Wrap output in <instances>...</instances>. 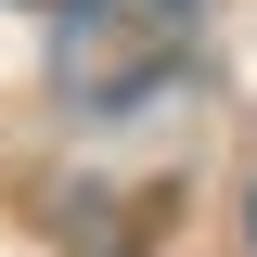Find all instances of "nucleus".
Segmentation results:
<instances>
[{"label": "nucleus", "mask_w": 257, "mask_h": 257, "mask_svg": "<svg viewBox=\"0 0 257 257\" xmlns=\"http://www.w3.org/2000/svg\"><path fill=\"white\" fill-rule=\"evenodd\" d=\"M244 231H257V206H244Z\"/></svg>", "instance_id": "nucleus-1"}]
</instances>
